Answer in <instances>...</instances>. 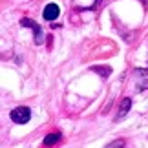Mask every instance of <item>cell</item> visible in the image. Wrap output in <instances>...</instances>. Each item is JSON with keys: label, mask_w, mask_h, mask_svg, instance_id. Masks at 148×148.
I'll return each mask as SVG.
<instances>
[{"label": "cell", "mask_w": 148, "mask_h": 148, "mask_svg": "<svg viewBox=\"0 0 148 148\" xmlns=\"http://www.w3.org/2000/svg\"><path fill=\"white\" fill-rule=\"evenodd\" d=\"M31 119V110L27 106H18L11 112V121L16 124H26Z\"/></svg>", "instance_id": "6da1fadb"}, {"label": "cell", "mask_w": 148, "mask_h": 148, "mask_svg": "<svg viewBox=\"0 0 148 148\" xmlns=\"http://www.w3.org/2000/svg\"><path fill=\"white\" fill-rule=\"evenodd\" d=\"M20 26H22V27H29V29H33V33H35V44H42V42H44L42 29H40V26H38L37 22H33L31 18H22V20H20Z\"/></svg>", "instance_id": "7a4b0ae2"}, {"label": "cell", "mask_w": 148, "mask_h": 148, "mask_svg": "<svg viewBox=\"0 0 148 148\" xmlns=\"http://www.w3.org/2000/svg\"><path fill=\"white\" fill-rule=\"evenodd\" d=\"M59 13H60V9H59L57 4H48L46 8H44V11H42V16H44V20L53 22V20L59 18Z\"/></svg>", "instance_id": "3957f363"}, {"label": "cell", "mask_w": 148, "mask_h": 148, "mask_svg": "<svg viewBox=\"0 0 148 148\" xmlns=\"http://www.w3.org/2000/svg\"><path fill=\"white\" fill-rule=\"evenodd\" d=\"M130 108H132V99L126 97V99H123L121 102V106H119V113H117V119H123L126 113L130 112Z\"/></svg>", "instance_id": "277c9868"}, {"label": "cell", "mask_w": 148, "mask_h": 148, "mask_svg": "<svg viewBox=\"0 0 148 148\" xmlns=\"http://www.w3.org/2000/svg\"><path fill=\"white\" fill-rule=\"evenodd\" d=\"M135 73H139V75L143 77V82L137 84V90H146L148 88V73L145 70H135Z\"/></svg>", "instance_id": "5b68a950"}, {"label": "cell", "mask_w": 148, "mask_h": 148, "mask_svg": "<svg viewBox=\"0 0 148 148\" xmlns=\"http://www.w3.org/2000/svg\"><path fill=\"white\" fill-rule=\"evenodd\" d=\"M59 139H60V134H49L44 137V145L46 146H51V145H55V143H59Z\"/></svg>", "instance_id": "8992f818"}, {"label": "cell", "mask_w": 148, "mask_h": 148, "mask_svg": "<svg viewBox=\"0 0 148 148\" xmlns=\"http://www.w3.org/2000/svg\"><path fill=\"white\" fill-rule=\"evenodd\" d=\"M102 68H104V66H99V68L95 66V68H93V71H101V73H102V77H106L108 73H110V70H102Z\"/></svg>", "instance_id": "52a82bcc"}, {"label": "cell", "mask_w": 148, "mask_h": 148, "mask_svg": "<svg viewBox=\"0 0 148 148\" xmlns=\"http://www.w3.org/2000/svg\"><path fill=\"white\" fill-rule=\"evenodd\" d=\"M108 146H110V148L112 146H124V143H112V145H108Z\"/></svg>", "instance_id": "ba28073f"}]
</instances>
